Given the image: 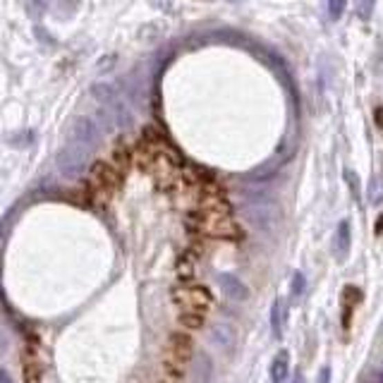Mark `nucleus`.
Segmentation results:
<instances>
[{
    "mask_svg": "<svg viewBox=\"0 0 383 383\" xmlns=\"http://www.w3.org/2000/svg\"><path fill=\"white\" fill-rule=\"evenodd\" d=\"M221 288H223V292L230 299H237V302L247 299V288L242 286V281H237L235 276H221Z\"/></svg>",
    "mask_w": 383,
    "mask_h": 383,
    "instance_id": "1a4fd4ad",
    "label": "nucleus"
},
{
    "mask_svg": "<svg viewBox=\"0 0 383 383\" xmlns=\"http://www.w3.org/2000/svg\"><path fill=\"white\" fill-rule=\"evenodd\" d=\"M192 371H194V381L196 383H209L211 381V359H209V357H204V355H199L194 359Z\"/></svg>",
    "mask_w": 383,
    "mask_h": 383,
    "instance_id": "9d476101",
    "label": "nucleus"
},
{
    "mask_svg": "<svg viewBox=\"0 0 383 383\" xmlns=\"http://www.w3.org/2000/svg\"><path fill=\"white\" fill-rule=\"evenodd\" d=\"M295 383H302V376H299V374L295 376Z\"/></svg>",
    "mask_w": 383,
    "mask_h": 383,
    "instance_id": "aec40b11",
    "label": "nucleus"
},
{
    "mask_svg": "<svg viewBox=\"0 0 383 383\" xmlns=\"http://www.w3.org/2000/svg\"><path fill=\"white\" fill-rule=\"evenodd\" d=\"M89 94L94 101H98L101 106H108V108H113L118 101H120V91H118V86L111 84V82H96V84L89 89Z\"/></svg>",
    "mask_w": 383,
    "mask_h": 383,
    "instance_id": "0eeeda50",
    "label": "nucleus"
},
{
    "mask_svg": "<svg viewBox=\"0 0 383 383\" xmlns=\"http://www.w3.org/2000/svg\"><path fill=\"white\" fill-rule=\"evenodd\" d=\"M163 379H165V383H185V371H183V366L168 359V362L163 364Z\"/></svg>",
    "mask_w": 383,
    "mask_h": 383,
    "instance_id": "f8f14e48",
    "label": "nucleus"
},
{
    "mask_svg": "<svg viewBox=\"0 0 383 383\" xmlns=\"http://www.w3.org/2000/svg\"><path fill=\"white\" fill-rule=\"evenodd\" d=\"M211 338H214L218 345H223V348H227V345L232 343V328H230L227 324H216L214 330H211Z\"/></svg>",
    "mask_w": 383,
    "mask_h": 383,
    "instance_id": "ddd939ff",
    "label": "nucleus"
},
{
    "mask_svg": "<svg viewBox=\"0 0 383 383\" xmlns=\"http://www.w3.org/2000/svg\"><path fill=\"white\" fill-rule=\"evenodd\" d=\"M70 142L84 147L86 151L96 149L98 142H101V132H98L96 120H91V118H86V115L75 118V120H72V127H70Z\"/></svg>",
    "mask_w": 383,
    "mask_h": 383,
    "instance_id": "20e7f679",
    "label": "nucleus"
},
{
    "mask_svg": "<svg viewBox=\"0 0 383 383\" xmlns=\"http://www.w3.org/2000/svg\"><path fill=\"white\" fill-rule=\"evenodd\" d=\"M173 297L185 309H194V312H206V309L214 307V295L201 286H180L175 288Z\"/></svg>",
    "mask_w": 383,
    "mask_h": 383,
    "instance_id": "7ed1b4c3",
    "label": "nucleus"
},
{
    "mask_svg": "<svg viewBox=\"0 0 383 383\" xmlns=\"http://www.w3.org/2000/svg\"><path fill=\"white\" fill-rule=\"evenodd\" d=\"M278 312H281V302L273 304L271 309V326H273V333L281 335V317H278Z\"/></svg>",
    "mask_w": 383,
    "mask_h": 383,
    "instance_id": "2eb2a0df",
    "label": "nucleus"
},
{
    "mask_svg": "<svg viewBox=\"0 0 383 383\" xmlns=\"http://www.w3.org/2000/svg\"><path fill=\"white\" fill-rule=\"evenodd\" d=\"M192 355H194V343H192V338L187 333L170 335V340H168L170 362H175V364H185V362L192 359Z\"/></svg>",
    "mask_w": 383,
    "mask_h": 383,
    "instance_id": "39448f33",
    "label": "nucleus"
},
{
    "mask_svg": "<svg viewBox=\"0 0 383 383\" xmlns=\"http://www.w3.org/2000/svg\"><path fill=\"white\" fill-rule=\"evenodd\" d=\"M55 165H58L63 178L77 180L86 173V168H89V151H86L84 147H80V144L67 139V144L58 151V156H55Z\"/></svg>",
    "mask_w": 383,
    "mask_h": 383,
    "instance_id": "f03ea898",
    "label": "nucleus"
},
{
    "mask_svg": "<svg viewBox=\"0 0 383 383\" xmlns=\"http://www.w3.org/2000/svg\"><path fill=\"white\" fill-rule=\"evenodd\" d=\"M91 185L108 194V192H113L120 185V173L108 163H96L94 168H91Z\"/></svg>",
    "mask_w": 383,
    "mask_h": 383,
    "instance_id": "423d86ee",
    "label": "nucleus"
},
{
    "mask_svg": "<svg viewBox=\"0 0 383 383\" xmlns=\"http://www.w3.org/2000/svg\"><path fill=\"white\" fill-rule=\"evenodd\" d=\"M192 225L199 227L204 235L223 237V240H237L242 235L240 225L232 221L230 214H206V211H199L196 216H192Z\"/></svg>",
    "mask_w": 383,
    "mask_h": 383,
    "instance_id": "f257e3e1",
    "label": "nucleus"
},
{
    "mask_svg": "<svg viewBox=\"0 0 383 383\" xmlns=\"http://www.w3.org/2000/svg\"><path fill=\"white\" fill-rule=\"evenodd\" d=\"M0 383H15L12 376L8 374V371H0Z\"/></svg>",
    "mask_w": 383,
    "mask_h": 383,
    "instance_id": "a211bd4d",
    "label": "nucleus"
},
{
    "mask_svg": "<svg viewBox=\"0 0 383 383\" xmlns=\"http://www.w3.org/2000/svg\"><path fill=\"white\" fill-rule=\"evenodd\" d=\"M288 371H290L288 352L281 350V352L276 355V359L271 362V381H273V383H286V381H288Z\"/></svg>",
    "mask_w": 383,
    "mask_h": 383,
    "instance_id": "6e6552de",
    "label": "nucleus"
},
{
    "mask_svg": "<svg viewBox=\"0 0 383 383\" xmlns=\"http://www.w3.org/2000/svg\"><path fill=\"white\" fill-rule=\"evenodd\" d=\"M50 8V0H27V12L32 19H41Z\"/></svg>",
    "mask_w": 383,
    "mask_h": 383,
    "instance_id": "4468645a",
    "label": "nucleus"
},
{
    "mask_svg": "<svg viewBox=\"0 0 383 383\" xmlns=\"http://www.w3.org/2000/svg\"><path fill=\"white\" fill-rule=\"evenodd\" d=\"M328 381H330V371L324 369L321 371V376H319V383H328Z\"/></svg>",
    "mask_w": 383,
    "mask_h": 383,
    "instance_id": "f3484780",
    "label": "nucleus"
},
{
    "mask_svg": "<svg viewBox=\"0 0 383 383\" xmlns=\"http://www.w3.org/2000/svg\"><path fill=\"white\" fill-rule=\"evenodd\" d=\"M185 261H187V276H189V273H192V259L187 256ZM183 271H185V263H180V273H183Z\"/></svg>",
    "mask_w": 383,
    "mask_h": 383,
    "instance_id": "6ab92c4d",
    "label": "nucleus"
},
{
    "mask_svg": "<svg viewBox=\"0 0 383 383\" xmlns=\"http://www.w3.org/2000/svg\"><path fill=\"white\" fill-rule=\"evenodd\" d=\"M180 326H185L187 330H196V328H201L204 326V312H194V309H185V312H180Z\"/></svg>",
    "mask_w": 383,
    "mask_h": 383,
    "instance_id": "9b49d317",
    "label": "nucleus"
},
{
    "mask_svg": "<svg viewBox=\"0 0 383 383\" xmlns=\"http://www.w3.org/2000/svg\"><path fill=\"white\" fill-rule=\"evenodd\" d=\"M292 290H295V292H299V290H302V276H299V273H295V286H292Z\"/></svg>",
    "mask_w": 383,
    "mask_h": 383,
    "instance_id": "dca6fc26",
    "label": "nucleus"
}]
</instances>
